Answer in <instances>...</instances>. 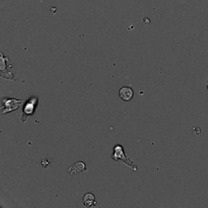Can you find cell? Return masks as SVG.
Masks as SVG:
<instances>
[{
    "mask_svg": "<svg viewBox=\"0 0 208 208\" xmlns=\"http://www.w3.org/2000/svg\"><path fill=\"white\" fill-rule=\"evenodd\" d=\"M112 158L115 160H122L127 166H129L132 169H134V171L138 170V167L136 166L135 163L130 158L126 157L124 148L121 145H116L114 147V153L112 154Z\"/></svg>",
    "mask_w": 208,
    "mask_h": 208,
    "instance_id": "1",
    "label": "cell"
},
{
    "mask_svg": "<svg viewBox=\"0 0 208 208\" xmlns=\"http://www.w3.org/2000/svg\"><path fill=\"white\" fill-rule=\"evenodd\" d=\"M25 101V100H17L15 98H3L2 107H1L2 113H8L15 111L16 109H18Z\"/></svg>",
    "mask_w": 208,
    "mask_h": 208,
    "instance_id": "2",
    "label": "cell"
},
{
    "mask_svg": "<svg viewBox=\"0 0 208 208\" xmlns=\"http://www.w3.org/2000/svg\"><path fill=\"white\" fill-rule=\"evenodd\" d=\"M38 104V98H31L26 103H25L24 108H23V113L21 115V121L25 123L27 120L29 115L34 114V110L36 108Z\"/></svg>",
    "mask_w": 208,
    "mask_h": 208,
    "instance_id": "3",
    "label": "cell"
},
{
    "mask_svg": "<svg viewBox=\"0 0 208 208\" xmlns=\"http://www.w3.org/2000/svg\"><path fill=\"white\" fill-rule=\"evenodd\" d=\"M119 94L121 99L125 101H130L134 96V90L129 87H123L120 90Z\"/></svg>",
    "mask_w": 208,
    "mask_h": 208,
    "instance_id": "4",
    "label": "cell"
},
{
    "mask_svg": "<svg viewBox=\"0 0 208 208\" xmlns=\"http://www.w3.org/2000/svg\"><path fill=\"white\" fill-rule=\"evenodd\" d=\"M86 170V165L83 162H77L75 164H73V166H71L69 168H68V172L70 173V175L72 176H74V175H77L78 173H80L81 172Z\"/></svg>",
    "mask_w": 208,
    "mask_h": 208,
    "instance_id": "5",
    "label": "cell"
},
{
    "mask_svg": "<svg viewBox=\"0 0 208 208\" xmlns=\"http://www.w3.org/2000/svg\"><path fill=\"white\" fill-rule=\"evenodd\" d=\"M84 206L86 207H91L96 205V202H95V198L93 194H87L84 196L83 198Z\"/></svg>",
    "mask_w": 208,
    "mask_h": 208,
    "instance_id": "6",
    "label": "cell"
},
{
    "mask_svg": "<svg viewBox=\"0 0 208 208\" xmlns=\"http://www.w3.org/2000/svg\"><path fill=\"white\" fill-rule=\"evenodd\" d=\"M8 60V58H5L3 56V54H1V63H0V68L1 71H4L5 69H7V65H6V61Z\"/></svg>",
    "mask_w": 208,
    "mask_h": 208,
    "instance_id": "7",
    "label": "cell"
}]
</instances>
